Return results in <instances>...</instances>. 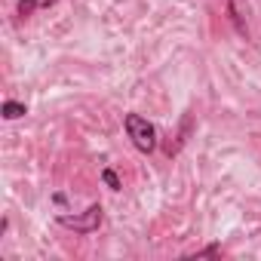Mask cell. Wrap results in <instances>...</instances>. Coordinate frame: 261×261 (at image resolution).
Segmentation results:
<instances>
[{
	"label": "cell",
	"mask_w": 261,
	"mask_h": 261,
	"mask_svg": "<svg viewBox=\"0 0 261 261\" xmlns=\"http://www.w3.org/2000/svg\"><path fill=\"white\" fill-rule=\"evenodd\" d=\"M56 4V0H19V16H31V13H37V10H49Z\"/></svg>",
	"instance_id": "cell-3"
},
{
	"label": "cell",
	"mask_w": 261,
	"mask_h": 261,
	"mask_svg": "<svg viewBox=\"0 0 261 261\" xmlns=\"http://www.w3.org/2000/svg\"><path fill=\"white\" fill-rule=\"evenodd\" d=\"M59 224H62V227H71V230H77V233H92V230H98V224H101V206L92 203L83 215H59Z\"/></svg>",
	"instance_id": "cell-2"
},
{
	"label": "cell",
	"mask_w": 261,
	"mask_h": 261,
	"mask_svg": "<svg viewBox=\"0 0 261 261\" xmlns=\"http://www.w3.org/2000/svg\"><path fill=\"white\" fill-rule=\"evenodd\" d=\"M4 117H7V120L25 117V105H22V101H4Z\"/></svg>",
	"instance_id": "cell-4"
},
{
	"label": "cell",
	"mask_w": 261,
	"mask_h": 261,
	"mask_svg": "<svg viewBox=\"0 0 261 261\" xmlns=\"http://www.w3.org/2000/svg\"><path fill=\"white\" fill-rule=\"evenodd\" d=\"M123 129H126V136L133 139V145L142 151V154H151L157 148V129L148 117L142 114H126L123 117Z\"/></svg>",
	"instance_id": "cell-1"
},
{
	"label": "cell",
	"mask_w": 261,
	"mask_h": 261,
	"mask_svg": "<svg viewBox=\"0 0 261 261\" xmlns=\"http://www.w3.org/2000/svg\"><path fill=\"white\" fill-rule=\"evenodd\" d=\"M101 178H105V185H108L111 191H120V178H117V172H114V169H105V172H101Z\"/></svg>",
	"instance_id": "cell-5"
},
{
	"label": "cell",
	"mask_w": 261,
	"mask_h": 261,
	"mask_svg": "<svg viewBox=\"0 0 261 261\" xmlns=\"http://www.w3.org/2000/svg\"><path fill=\"white\" fill-rule=\"evenodd\" d=\"M218 252H221V246H218V243H212V246H206V249L194 252V258H206V255H218Z\"/></svg>",
	"instance_id": "cell-6"
}]
</instances>
